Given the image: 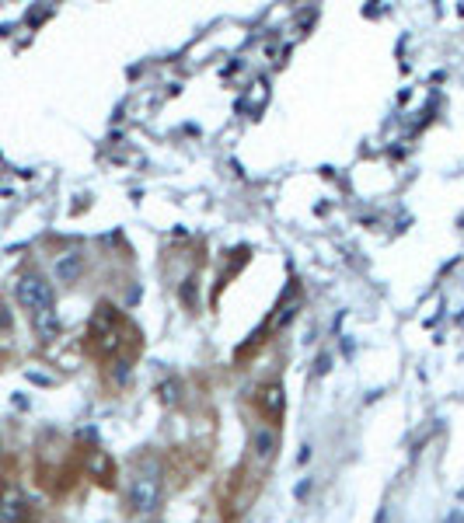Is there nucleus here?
I'll list each match as a JSON object with an SVG mask.
<instances>
[{
	"label": "nucleus",
	"mask_w": 464,
	"mask_h": 523,
	"mask_svg": "<svg viewBox=\"0 0 464 523\" xmlns=\"http://www.w3.org/2000/svg\"><path fill=\"white\" fill-rule=\"evenodd\" d=\"M32 321H35V332H39V339H53V335H56V328H60V325H56V314H53V310H45V314H35Z\"/></svg>",
	"instance_id": "obj_8"
},
{
	"label": "nucleus",
	"mask_w": 464,
	"mask_h": 523,
	"mask_svg": "<svg viewBox=\"0 0 464 523\" xmlns=\"http://www.w3.org/2000/svg\"><path fill=\"white\" fill-rule=\"evenodd\" d=\"M280 453V433L273 426H255L251 429V457L259 464H273Z\"/></svg>",
	"instance_id": "obj_4"
},
{
	"label": "nucleus",
	"mask_w": 464,
	"mask_h": 523,
	"mask_svg": "<svg viewBox=\"0 0 464 523\" xmlns=\"http://www.w3.org/2000/svg\"><path fill=\"white\" fill-rule=\"evenodd\" d=\"M161 506V467L154 457H143L126 485V509L136 516H150Z\"/></svg>",
	"instance_id": "obj_1"
},
{
	"label": "nucleus",
	"mask_w": 464,
	"mask_h": 523,
	"mask_svg": "<svg viewBox=\"0 0 464 523\" xmlns=\"http://www.w3.org/2000/svg\"><path fill=\"white\" fill-rule=\"evenodd\" d=\"M0 332H11V310L0 303Z\"/></svg>",
	"instance_id": "obj_11"
},
{
	"label": "nucleus",
	"mask_w": 464,
	"mask_h": 523,
	"mask_svg": "<svg viewBox=\"0 0 464 523\" xmlns=\"http://www.w3.org/2000/svg\"><path fill=\"white\" fill-rule=\"evenodd\" d=\"M0 457H4V447H0Z\"/></svg>",
	"instance_id": "obj_16"
},
{
	"label": "nucleus",
	"mask_w": 464,
	"mask_h": 523,
	"mask_svg": "<svg viewBox=\"0 0 464 523\" xmlns=\"http://www.w3.org/2000/svg\"><path fill=\"white\" fill-rule=\"evenodd\" d=\"M91 328H94V335H98V345H101V352L105 356H112L116 349H119V318H116V307H109V303H101L98 307V314H94V321H91Z\"/></svg>",
	"instance_id": "obj_3"
},
{
	"label": "nucleus",
	"mask_w": 464,
	"mask_h": 523,
	"mask_svg": "<svg viewBox=\"0 0 464 523\" xmlns=\"http://www.w3.org/2000/svg\"><path fill=\"white\" fill-rule=\"evenodd\" d=\"M161 398H165V405H175V401H178V381H168V384L161 387Z\"/></svg>",
	"instance_id": "obj_9"
},
{
	"label": "nucleus",
	"mask_w": 464,
	"mask_h": 523,
	"mask_svg": "<svg viewBox=\"0 0 464 523\" xmlns=\"http://www.w3.org/2000/svg\"><path fill=\"white\" fill-rule=\"evenodd\" d=\"M14 297L18 303L32 314H45V310H53V286H49L39 273H25L18 283H14Z\"/></svg>",
	"instance_id": "obj_2"
},
{
	"label": "nucleus",
	"mask_w": 464,
	"mask_h": 523,
	"mask_svg": "<svg viewBox=\"0 0 464 523\" xmlns=\"http://www.w3.org/2000/svg\"><path fill=\"white\" fill-rule=\"evenodd\" d=\"M328 363H332L328 356H321V359H318V374H328Z\"/></svg>",
	"instance_id": "obj_15"
},
{
	"label": "nucleus",
	"mask_w": 464,
	"mask_h": 523,
	"mask_svg": "<svg viewBox=\"0 0 464 523\" xmlns=\"http://www.w3.org/2000/svg\"><path fill=\"white\" fill-rule=\"evenodd\" d=\"M388 516H391V509H388V506H381V513H377V520H374V523H388Z\"/></svg>",
	"instance_id": "obj_14"
},
{
	"label": "nucleus",
	"mask_w": 464,
	"mask_h": 523,
	"mask_svg": "<svg viewBox=\"0 0 464 523\" xmlns=\"http://www.w3.org/2000/svg\"><path fill=\"white\" fill-rule=\"evenodd\" d=\"M81 273H84V258H81L77 251H67V255L56 262V276H60V283H74Z\"/></svg>",
	"instance_id": "obj_6"
},
{
	"label": "nucleus",
	"mask_w": 464,
	"mask_h": 523,
	"mask_svg": "<svg viewBox=\"0 0 464 523\" xmlns=\"http://www.w3.org/2000/svg\"><path fill=\"white\" fill-rule=\"evenodd\" d=\"M293 314H297V303H286V307H283V314L276 318V328H283V325H286V321L293 318Z\"/></svg>",
	"instance_id": "obj_10"
},
{
	"label": "nucleus",
	"mask_w": 464,
	"mask_h": 523,
	"mask_svg": "<svg viewBox=\"0 0 464 523\" xmlns=\"http://www.w3.org/2000/svg\"><path fill=\"white\" fill-rule=\"evenodd\" d=\"M262 405H266V412H269V418H280V415H283V408H286V398H283V387H280V384H269V387L262 391Z\"/></svg>",
	"instance_id": "obj_7"
},
{
	"label": "nucleus",
	"mask_w": 464,
	"mask_h": 523,
	"mask_svg": "<svg viewBox=\"0 0 464 523\" xmlns=\"http://www.w3.org/2000/svg\"><path fill=\"white\" fill-rule=\"evenodd\" d=\"M182 300L196 303V279H189V286H182Z\"/></svg>",
	"instance_id": "obj_12"
},
{
	"label": "nucleus",
	"mask_w": 464,
	"mask_h": 523,
	"mask_svg": "<svg viewBox=\"0 0 464 523\" xmlns=\"http://www.w3.org/2000/svg\"><path fill=\"white\" fill-rule=\"evenodd\" d=\"M28 520V499L8 485L4 492H0V523H25Z\"/></svg>",
	"instance_id": "obj_5"
},
{
	"label": "nucleus",
	"mask_w": 464,
	"mask_h": 523,
	"mask_svg": "<svg viewBox=\"0 0 464 523\" xmlns=\"http://www.w3.org/2000/svg\"><path fill=\"white\" fill-rule=\"evenodd\" d=\"M307 489H311V482H300V485L293 489V495H297V499H304V495H307Z\"/></svg>",
	"instance_id": "obj_13"
}]
</instances>
